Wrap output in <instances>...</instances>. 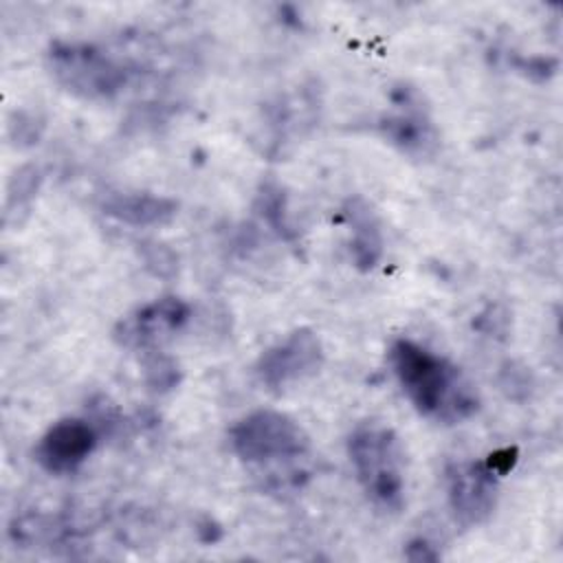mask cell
Masks as SVG:
<instances>
[{
	"mask_svg": "<svg viewBox=\"0 0 563 563\" xmlns=\"http://www.w3.org/2000/svg\"><path fill=\"white\" fill-rule=\"evenodd\" d=\"M387 363L420 416L442 424H460L479 409L477 389L466 374L418 341L394 339Z\"/></svg>",
	"mask_w": 563,
	"mask_h": 563,
	"instance_id": "obj_1",
	"label": "cell"
},
{
	"mask_svg": "<svg viewBox=\"0 0 563 563\" xmlns=\"http://www.w3.org/2000/svg\"><path fill=\"white\" fill-rule=\"evenodd\" d=\"M347 457L365 497L380 510L405 504V449L396 431L380 422H361L347 435Z\"/></svg>",
	"mask_w": 563,
	"mask_h": 563,
	"instance_id": "obj_2",
	"label": "cell"
},
{
	"mask_svg": "<svg viewBox=\"0 0 563 563\" xmlns=\"http://www.w3.org/2000/svg\"><path fill=\"white\" fill-rule=\"evenodd\" d=\"M46 68L53 81L86 101L117 97L130 81L132 70L90 42H53L46 51Z\"/></svg>",
	"mask_w": 563,
	"mask_h": 563,
	"instance_id": "obj_3",
	"label": "cell"
},
{
	"mask_svg": "<svg viewBox=\"0 0 563 563\" xmlns=\"http://www.w3.org/2000/svg\"><path fill=\"white\" fill-rule=\"evenodd\" d=\"M229 444L242 462L257 466L301 460L310 451L306 429L275 409H257L242 416L229 431Z\"/></svg>",
	"mask_w": 563,
	"mask_h": 563,
	"instance_id": "obj_4",
	"label": "cell"
},
{
	"mask_svg": "<svg viewBox=\"0 0 563 563\" xmlns=\"http://www.w3.org/2000/svg\"><path fill=\"white\" fill-rule=\"evenodd\" d=\"M508 466H499V453L486 460L455 462L446 471V499L455 521L464 528L484 523L499 497V477Z\"/></svg>",
	"mask_w": 563,
	"mask_h": 563,
	"instance_id": "obj_5",
	"label": "cell"
},
{
	"mask_svg": "<svg viewBox=\"0 0 563 563\" xmlns=\"http://www.w3.org/2000/svg\"><path fill=\"white\" fill-rule=\"evenodd\" d=\"M325 361L323 343L310 328H297L266 347L255 361L257 380L273 391L314 376Z\"/></svg>",
	"mask_w": 563,
	"mask_h": 563,
	"instance_id": "obj_6",
	"label": "cell"
},
{
	"mask_svg": "<svg viewBox=\"0 0 563 563\" xmlns=\"http://www.w3.org/2000/svg\"><path fill=\"white\" fill-rule=\"evenodd\" d=\"M189 319L191 306L176 295H165L121 317L112 330V339L125 350L154 352L174 339Z\"/></svg>",
	"mask_w": 563,
	"mask_h": 563,
	"instance_id": "obj_7",
	"label": "cell"
},
{
	"mask_svg": "<svg viewBox=\"0 0 563 563\" xmlns=\"http://www.w3.org/2000/svg\"><path fill=\"white\" fill-rule=\"evenodd\" d=\"M389 99L391 110L383 114L378 123L383 139L411 158L433 154L440 136L420 92L413 86L402 84L391 90Z\"/></svg>",
	"mask_w": 563,
	"mask_h": 563,
	"instance_id": "obj_8",
	"label": "cell"
},
{
	"mask_svg": "<svg viewBox=\"0 0 563 563\" xmlns=\"http://www.w3.org/2000/svg\"><path fill=\"white\" fill-rule=\"evenodd\" d=\"M99 429L88 418L68 416L53 422L37 440L33 460L51 475L75 473L97 449Z\"/></svg>",
	"mask_w": 563,
	"mask_h": 563,
	"instance_id": "obj_9",
	"label": "cell"
},
{
	"mask_svg": "<svg viewBox=\"0 0 563 563\" xmlns=\"http://www.w3.org/2000/svg\"><path fill=\"white\" fill-rule=\"evenodd\" d=\"M341 216L350 229L352 264L363 273L376 268L385 251V238L374 207L363 196H350L341 207Z\"/></svg>",
	"mask_w": 563,
	"mask_h": 563,
	"instance_id": "obj_10",
	"label": "cell"
},
{
	"mask_svg": "<svg viewBox=\"0 0 563 563\" xmlns=\"http://www.w3.org/2000/svg\"><path fill=\"white\" fill-rule=\"evenodd\" d=\"M101 211L125 227L145 229L169 224L178 213V202L152 191H119L103 200Z\"/></svg>",
	"mask_w": 563,
	"mask_h": 563,
	"instance_id": "obj_11",
	"label": "cell"
},
{
	"mask_svg": "<svg viewBox=\"0 0 563 563\" xmlns=\"http://www.w3.org/2000/svg\"><path fill=\"white\" fill-rule=\"evenodd\" d=\"M40 183H42V176H40L37 167H33V165L20 167L15 172V176L11 178L9 189H7V202H4L7 220L13 211H24L31 207V200L35 198Z\"/></svg>",
	"mask_w": 563,
	"mask_h": 563,
	"instance_id": "obj_12",
	"label": "cell"
},
{
	"mask_svg": "<svg viewBox=\"0 0 563 563\" xmlns=\"http://www.w3.org/2000/svg\"><path fill=\"white\" fill-rule=\"evenodd\" d=\"M257 205H260V213L262 218L271 224L273 231H277L282 238L290 240L295 235L288 218H286V198L282 194L279 187H271V185H264L260 198H257Z\"/></svg>",
	"mask_w": 563,
	"mask_h": 563,
	"instance_id": "obj_13",
	"label": "cell"
},
{
	"mask_svg": "<svg viewBox=\"0 0 563 563\" xmlns=\"http://www.w3.org/2000/svg\"><path fill=\"white\" fill-rule=\"evenodd\" d=\"M145 380L156 391L172 389L178 383V367L167 356H154L145 365Z\"/></svg>",
	"mask_w": 563,
	"mask_h": 563,
	"instance_id": "obj_14",
	"label": "cell"
},
{
	"mask_svg": "<svg viewBox=\"0 0 563 563\" xmlns=\"http://www.w3.org/2000/svg\"><path fill=\"white\" fill-rule=\"evenodd\" d=\"M405 556L411 559V561H433V559H438L440 554H438L435 550H431V545H429L424 539H416V541H411V543L407 545Z\"/></svg>",
	"mask_w": 563,
	"mask_h": 563,
	"instance_id": "obj_15",
	"label": "cell"
}]
</instances>
